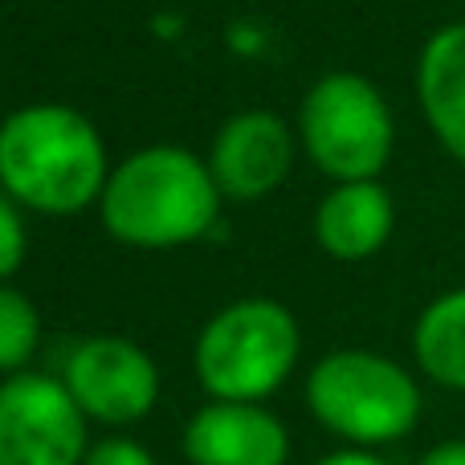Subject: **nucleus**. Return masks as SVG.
Wrapping results in <instances>:
<instances>
[{
  "label": "nucleus",
  "instance_id": "nucleus-14",
  "mask_svg": "<svg viewBox=\"0 0 465 465\" xmlns=\"http://www.w3.org/2000/svg\"><path fill=\"white\" fill-rule=\"evenodd\" d=\"M21 262H25V225L16 217L13 201L0 196V282L21 270Z\"/></svg>",
  "mask_w": 465,
  "mask_h": 465
},
{
  "label": "nucleus",
  "instance_id": "nucleus-10",
  "mask_svg": "<svg viewBox=\"0 0 465 465\" xmlns=\"http://www.w3.org/2000/svg\"><path fill=\"white\" fill-rule=\"evenodd\" d=\"M392 196L376 180H351V184H339L322 196L319 213H314V232L331 257L363 262L392 237Z\"/></svg>",
  "mask_w": 465,
  "mask_h": 465
},
{
  "label": "nucleus",
  "instance_id": "nucleus-15",
  "mask_svg": "<svg viewBox=\"0 0 465 465\" xmlns=\"http://www.w3.org/2000/svg\"><path fill=\"white\" fill-rule=\"evenodd\" d=\"M82 465H160L152 453L139 441H127V437H106V441L90 445L86 461Z\"/></svg>",
  "mask_w": 465,
  "mask_h": 465
},
{
  "label": "nucleus",
  "instance_id": "nucleus-3",
  "mask_svg": "<svg viewBox=\"0 0 465 465\" xmlns=\"http://www.w3.org/2000/svg\"><path fill=\"white\" fill-rule=\"evenodd\" d=\"M311 412L355 445L401 441L420 420V388L376 351H331L306 376Z\"/></svg>",
  "mask_w": 465,
  "mask_h": 465
},
{
  "label": "nucleus",
  "instance_id": "nucleus-12",
  "mask_svg": "<svg viewBox=\"0 0 465 465\" xmlns=\"http://www.w3.org/2000/svg\"><path fill=\"white\" fill-rule=\"evenodd\" d=\"M412 351L429 380L465 392V290H450L425 306L412 331Z\"/></svg>",
  "mask_w": 465,
  "mask_h": 465
},
{
  "label": "nucleus",
  "instance_id": "nucleus-6",
  "mask_svg": "<svg viewBox=\"0 0 465 465\" xmlns=\"http://www.w3.org/2000/svg\"><path fill=\"white\" fill-rule=\"evenodd\" d=\"M86 412L62 380L16 371L0 384V465H82Z\"/></svg>",
  "mask_w": 465,
  "mask_h": 465
},
{
  "label": "nucleus",
  "instance_id": "nucleus-1",
  "mask_svg": "<svg viewBox=\"0 0 465 465\" xmlns=\"http://www.w3.org/2000/svg\"><path fill=\"white\" fill-rule=\"evenodd\" d=\"M106 147L74 106H25L0 123V184L37 213H78L106 188Z\"/></svg>",
  "mask_w": 465,
  "mask_h": 465
},
{
  "label": "nucleus",
  "instance_id": "nucleus-2",
  "mask_svg": "<svg viewBox=\"0 0 465 465\" xmlns=\"http://www.w3.org/2000/svg\"><path fill=\"white\" fill-rule=\"evenodd\" d=\"M103 225L135 249H172L213 229L221 188L213 168L184 147L135 152L103 188Z\"/></svg>",
  "mask_w": 465,
  "mask_h": 465
},
{
  "label": "nucleus",
  "instance_id": "nucleus-17",
  "mask_svg": "<svg viewBox=\"0 0 465 465\" xmlns=\"http://www.w3.org/2000/svg\"><path fill=\"white\" fill-rule=\"evenodd\" d=\"M319 465H388V461L376 458V453H368V450H343V453H331V458H322Z\"/></svg>",
  "mask_w": 465,
  "mask_h": 465
},
{
  "label": "nucleus",
  "instance_id": "nucleus-13",
  "mask_svg": "<svg viewBox=\"0 0 465 465\" xmlns=\"http://www.w3.org/2000/svg\"><path fill=\"white\" fill-rule=\"evenodd\" d=\"M41 339L37 306L13 286H0V371H21Z\"/></svg>",
  "mask_w": 465,
  "mask_h": 465
},
{
  "label": "nucleus",
  "instance_id": "nucleus-7",
  "mask_svg": "<svg viewBox=\"0 0 465 465\" xmlns=\"http://www.w3.org/2000/svg\"><path fill=\"white\" fill-rule=\"evenodd\" d=\"M62 384L70 388V396L90 420L131 425L155 409L160 371L139 343L119 335H94L74 347Z\"/></svg>",
  "mask_w": 465,
  "mask_h": 465
},
{
  "label": "nucleus",
  "instance_id": "nucleus-5",
  "mask_svg": "<svg viewBox=\"0 0 465 465\" xmlns=\"http://www.w3.org/2000/svg\"><path fill=\"white\" fill-rule=\"evenodd\" d=\"M302 143L339 184L376 180L392 155V111L360 74H327L302 103Z\"/></svg>",
  "mask_w": 465,
  "mask_h": 465
},
{
  "label": "nucleus",
  "instance_id": "nucleus-4",
  "mask_svg": "<svg viewBox=\"0 0 465 465\" xmlns=\"http://www.w3.org/2000/svg\"><path fill=\"white\" fill-rule=\"evenodd\" d=\"M298 322L273 298L232 302L196 339V376L213 401L257 404L290 376Z\"/></svg>",
  "mask_w": 465,
  "mask_h": 465
},
{
  "label": "nucleus",
  "instance_id": "nucleus-16",
  "mask_svg": "<svg viewBox=\"0 0 465 465\" xmlns=\"http://www.w3.org/2000/svg\"><path fill=\"white\" fill-rule=\"evenodd\" d=\"M417 465H465V437H458V441L433 445V450H429Z\"/></svg>",
  "mask_w": 465,
  "mask_h": 465
},
{
  "label": "nucleus",
  "instance_id": "nucleus-9",
  "mask_svg": "<svg viewBox=\"0 0 465 465\" xmlns=\"http://www.w3.org/2000/svg\"><path fill=\"white\" fill-rule=\"evenodd\" d=\"M184 453L193 465H286L290 433L262 404L213 401L188 420Z\"/></svg>",
  "mask_w": 465,
  "mask_h": 465
},
{
  "label": "nucleus",
  "instance_id": "nucleus-11",
  "mask_svg": "<svg viewBox=\"0 0 465 465\" xmlns=\"http://www.w3.org/2000/svg\"><path fill=\"white\" fill-rule=\"evenodd\" d=\"M417 90L433 135L465 168V21L445 25L429 37L417 65Z\"/></svg>",
  "mask_w": 465,
  "mask_h": 465
},
{
  "label": "nucleus",
  "instance_id": "nucleus-8",
  "mask_svg": "<svg viewBox=\"0 0 465 465\" xmlns=\"http://www.w3.org/2000/svg\"><path fill=\"white\" fill-rule=\"evenodd\" d=\"M294 163V139L286 123L270 111H245L221 127L213 139L209 168L217 188L232 201L265 196L290 176Z\"/></svg>",
  "mask_w": 465,
  "mask_h": 465
}]
</instances>
